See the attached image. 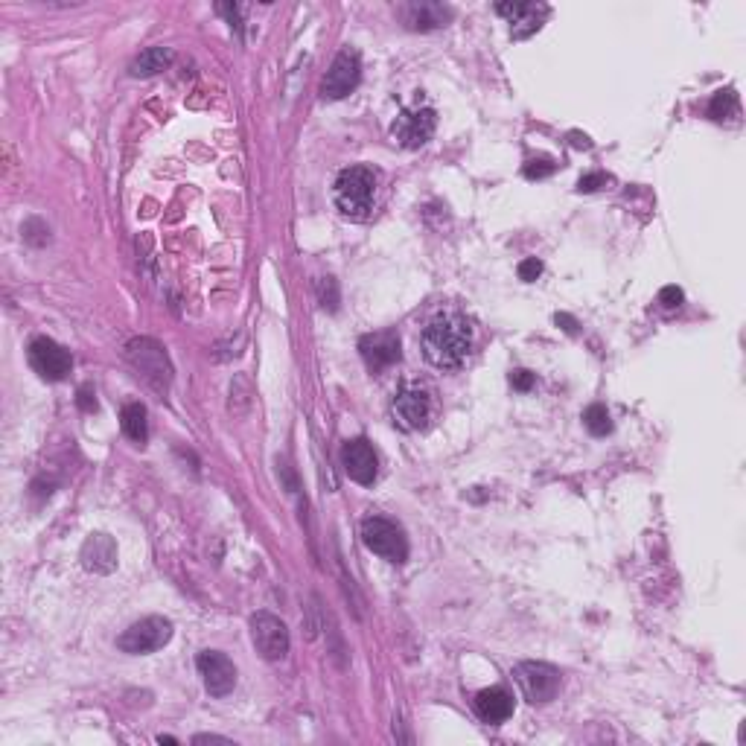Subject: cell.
Masks as SVG:
<instances>
[{"label":"cell","mask_w":746,"mask_h":746,"mask_svg":"<svg viewBox=\"0 0 746 746\" xmlns=\"http://www.w3.org/2000/svg\"><path fill=\"white\" fill-rule=\"evenodd\" d=\"M423 353L441 371H458L473 353V324L455 312H438L423 330Z\"/></svg>","instance_id":"6da1fadb"},{"label":"cell","mask_w":746,"mask_h":746,"mask_svg":"<svg viewBox=\"0 0 746 746\" xmlns=\"http://www.w3.org/2000/svg\"><path fill=\"white\" fill-rule=\"evenodd\" d=\"M336 207L344 219L362 222L368 219L373 210V199H376V175L368 167H347L339 172L336 187Z\"/></svg>","instance_id":"7a4b0ae2"},{"label":"cell","mask_w":746,"mask_h":746,"mask_svg":"<svg viewBox=\"0 0 746 746\" xmlns=\"http://www.w3.org/2000/svg\"><path fill=\"white\" fill-rule=\"evenodd\" d=\"M362 543L388 563H403L408 557V540L403 528L385 516H368L362 522Z\"/></svg>","instance_id":"3957f363"},{"label":"cell","mask_w":746,"mask_h":746,"mask_svg":"<svg viewBox=\"0 0 746 746\" xmlns=\"http://www.w3.org/2000/svg\"><path fill=\"white\" fill-rule=\"evenodd\" d=\"M391 414H394V423L403 429V432H420L429 426L432 414H435V400L426 388L420 385H406L394 403H391Z\"/></svg>","instance_id":"277c9868"},{"label":"cell","mask_w":746,"mask_h":746,"mask_svg":"<svg viewBox=\"0 0 746 746\" xmlns=\"http://www.w3.org/2000/svg\"><path fill=\"white\" fill-rule=\"evenodd\" d=\"M172 639V621L170 618H161V615H149L143 621L132 624L120 639H117V647L123 653H132V656H143V653H155L161 647L167 645Z\"/></svg>","instance_id":"5b68a950"},{"label":"cell","mask_w":746,"mask_h":746,"mask_svg":"<svg viewBox=\"0 0 746 746\" xmlns=\"http://www.w3.org/2000/svg\"><path fill=\"white\" fill-rule=\"evenodd\" d=\"M513 677L519 682L522 694L528 703H551L557 694H560V685H563V677L557 668L545 665V662H522L516 665Z\"/></svg>","instance_id":"8992f818"},{"label":"cell","mask_w":746,"mask_h":746,"mask_svg":"<svg viewBox=\"0 0 746 746\" xmlns=\"http://www.w3.org/2000/svg\"><path fill=\"white\" fill-rule=\"evenodd\" d=\"M126 356L129 362L135 365L137 373H143V379H149L158 391H164L170 385L172 379V368L164 347L158 341L152 339H137L126 347Z\"/></svg>","instance_id":"52a82bcc"},{"label":"cell","mask_w":746,"mask_h":746,"mask_svg":"<svg viewBox=\"0 0 746 746\" xmlns=\"http://www.w3.org/2000/svg\"><path fill=\"white\" fill-rule=\"evenodd\" d=\"M362 79V59L356 50L344 47L339 56L333 59V65L327 70L324 82H321V97L324 100H344L350 91H356Z\"/></svg>","instance_id":"ba28073f"},{"label":"cell","mask_w":746,"mask_h":746,"mask_svg":"<svg viewBox=\"0 0 746 746\" xmlns=\"http://www.w3.org/2000/svg\"><path fill=\"white\" fill-rule=\"evenodd\" d=\"M251 639L263 659L280 662L289 653V630L272 612H257L251 618Z\"/></svg>","instance_id":"9c48e42d"},{"label":"cell","mask_w":746,"mask_h":746,"mask_svg":"<svg viewBox=\"0 0 746 746\" xmlns=\"http://www.w3.org/2000/svg\"><path fill=\"white\" fill-rule=\"evenodd\" d=\"M435 126H438V114L432 108H406L397 117L391 135H394V140L400 146H406V149H420L423 143L432 140Z\"/></svg>","instance_id":"30bf717a"},{"label":"cell","mask_w":746,"mask_h":746,"mask_svg":"<svg viewBox=\"0 0 746 746\" xmlns=\"http://www.w3.org/2000/svg\"><path fill=\"white\" fill-rule=\"evenodd\" d=\"M196 665H199V674H202L204 688H207L210 697H228L237 688V668L225 653L202 650Z\"/></svg>","instance_id":"8fae6325"},{"label":"cell","mask_w":746,"mask_h":746,"mask_svg":"<svg viewBox=\"0 0 746 746\" xmlns=\"http://www.w3.org/2000/svg\"><path fill=\"white\" fill-rule=\"evenodd\" d=\"M30 365H33V371L41 379L62 382V379H68L73 359H70L68 350L62 344H56L53 339H35L30 344Z\"/></svg>","instance_id":"7c38bea8"},{"label":"cell","mask_w":746,"mask_h":746,"mask_svg":"<svg viewBox=\"0 0 746 746\" xmlns=\"http://www.w3.org/2000/svg\"><path fill=\"white\" fill-rule=\"evenodd\" d=\"M496 12L505 15L510 24V35L516 41L531 38L543 27V21L548 18V6L545 3H496Z\"/></svg>","instance_id":"4fadbf2b"},{"label":"cell","mask_w":746,"mask_h":746,"mask_svg":"<svg viewBox=\"0 0 746 746\" xmlns=\"http://www.w3.org/2000/svg\"><path fill=\"white\" fill-rule=\"evenodd\" d=\"M341 464H344V473L350 475L356 484H373L376 481V473H379V461H376V452L373 446L365 438L359 441H347L344 449H341Z\"/></svg>","instance_id":"5bb4252c"},{"label":"cell","mask_w":746,"mask_h":746,"mask_svg":"<svg viewBox=\"0 0 746 746\" xmlns=\"http://www.w3.org/2000/svg\"><path fill=\"white\" fill-rule=\"evenodd\" d=\"M362 359L368 362L371 371H385L394 362H400V336L394 330H382V333H371L359 341Z\"/></svg>","instance_id":"9a60e30c"},{"label":"cell","mask_w":746,"mask_h":746,"mask_svg":"<svg viewBox=\"0 0 746 746\" xmlns=\"http://www.w3.org/2000/svg\"><path fill=\"white\" fill-rule=\"evenodd\" d=\"M400 15H403L408 30H438V27L449 24L452 9L443 3H432V0H420V3L414 0V3L400 6Z\"/></svg>","instance_id":"2e32d148"},{"label":"cell","mask_w":746,"mask_h":746,"mask_svg":"<svg viewBox=\"0 0 746 746\" xmlns=\"http://www.w3.org/2000/svg\"><path fill=\"white\" fill-rule=\"evenodd\" d=\"M475 714L484 720V723H505L510 714H513V697H510L505 688H484L475 694Z\"/></svg>","instance_id":"e0dca14e"},{"label":"cell","mask_w":746,"mask_h":746,"mask_svg":"<svg viewBox=\"0 0 746 746\" xmlns=\"http://www.w3.org/2000/svg\"><path fill=\"white\" fill-rule=\"evenodd\" d=\"M82 563L88 572H100L108 575L117 566V545L108 534H91L88 543L82 548Z\"/></svg>","instance_id":"ac0fdd59"},{"label":"cell","mask_w":746,"mask_h":746,"mask_svg":"<svg viewBox=\"0 0 746 746\" xmlns=\"http://www.w3.org/2000/svg\"><path fill=\"white\" fill-rule=\"evenodd\" d=\"M170 65H172L170 47H149V50H143L135 62H132L129 73H132V76H155V73L167 70Z\"/></svg>","instance_id":"d6986e66"},{"label":"cell","mask_w":746,"mask_h":746,"mask_svg":"<svg viewBox=\"0 0 746 746\" xmlns=\"http://www.w3.org/2000/svg\"><path fill=\"white\" fill-rule=\"evenodd\" d=\"M120 426H123V435L129 438V441L135 443H146L149 438V420H146V408L140 406V403H129V406L123 408V414H120Z\"/></svg>","instance_id":"ffe728a7"},{"label":"cell","mask_w":746,"mask_h":746,"mask_svg":"<svg viewBox=\"0 0 746 746\" xmlns=\"http://www.w3.org/2000/svg\"><path fill=\"white\" fill-rule=\"evenodd\" d=\"M583 423H586V429L595 435V438H604V435H610L612 432V420H610V411L604 406H589L583 411Z\"/></svg>","instance_id":"44dd1931"},{"label":"cell","mask_w":746,"mask_h":746,"mask_svg":"<svg viewBox=\"0 0 746 746\" xmlns=\"http://www.w3.org/2000/svg\"><path fill=\"white\" fill-rule=\"evenodd\" d=\"M709 114L714 120H726V114L738 117V94L735 91H717L712 105H709Z\"/></svg>","instance_id":"7402d4cb"},{"label":"cell","mask_w":746,"mask_h":746,"mask_svg":"<svg viewBox=\"0 0 746 746\" xmlns=\"http://www.w3.org/2000/svg\"><path fill=\"white\" fill-rule=\"evenodd\" d=\"M607 184H612V175L592 172V175H583V178L577 181V190H580V193H595V190H604Z\"/></svg>","instance_id":"603a6c76"},{"label":"cell","mask_w":746,"mask_h":746,"mask_svg":"<svg viewBox=\"0 0 746 746\" xmlns=\"http://www.w3.org/2000/svg\"><path fill=\"white\" fill-rule=\"evenodd\" d=\"M554 170H557V164H554L551 158H534V161H528V164H525V178L537 181V178L551 175Z\"/></svg>","instance_id":"cb8c5ba5"},{"label":"cell","mask_w":746,"mask_h":746,"mask_svg":"<svg viewBox=\"0 0 746 746\" xmlns=\"http://www.w3.org/2000/svg\"><path fill=\"white\" fill-rule=\"evenodd\" d=\"M318 295H321V306H330V309H336V306H339L336 280H333V277H324V280L318 283Z\"/></svg>","instance_id":"d4e9b609"},{"label":"cell","mask_w":746,"mask_h":746,"mask_svg":"<svg viewBox=\"0 0 746 746\" xmlns=\"http://www.w3.org/2000/svg\"><path fill=\"white\" fill-rule=\"evenodd\" d=\"M656 304L662 306L665 312H674V309L682 306V292H679L677 286H665V289L659 292V301H656Z\"/></svg>","instance_id":"484cf974"},{"label":"cell","mask_w":746,"mask_h":746,"mask_svg":"<svg viewBox=\"0 0 746 746\" xmlns=\"http://www.w3.org/2000/svg\"><path fill=\"white\" fill-rule=\"evenodd\" d=\"M510 385H513L516 391H522V394H525V391H531V388L537 385V376H534L531 371H522V368H519V371L510 373Z\"/></svg>","instance_id":"4316f807"},{"label":"cell","mask_w":746,"mask_h":746,"mask_svg":"<svg viewBox=\"0 0 746 746\" xmlns=\"http://www.w3.org/2000/svg\"><path fill=\"white\" fill-rule=\"evenodd\" d=\"M540 274H543V263H540L537 257H528V260H522V263H519V277H522L525 283L537 280Z\"/></svg>","instance_id":"83f0119b"},{"label":"cell","mask_w":746,"mask_h":746,"mask_svg":"<svg viewBox=\"0 0 746 746\" xmlns=\"http://www.w3.org/2000/svg\"><path fill=\"white\" fill-rule=\"evenodd\" d=\"M76 403L82 411H97V397H94V391H91V385H82L79 388V397H76Z\"/></svg>","instance_id":"f1b7e54d"},{"label":"cell","mask_w":746,"mask_h":746,"mask_svg":"<svg viewBox=\"0 0 746 746\" xmlns=\"http://www.w3.org/2000/svg\"><path fill=\"white\" fill-rule=\"evenodd\" d=\"M554 321H557V324H563V330H566V333H575L577 330V324L569 318V315H557Z\"/></svg>","instance_id":"f546056e"}]
</instances>
